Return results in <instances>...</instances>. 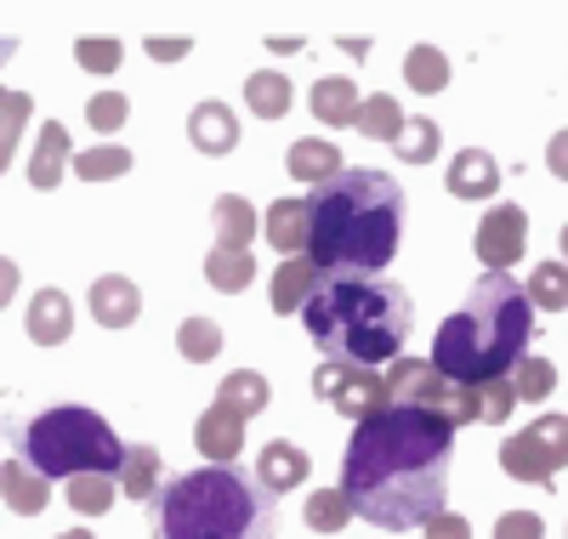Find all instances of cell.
<instances>
[{"label":"cell","instance_id":"cell-23","mask_svg":"<svg viewBox=\"0 0 568 539\" xmlns=\"http://www.w3.org/2000/svg\"><path fill=\"white\" fill-rule=\"evenodd\" d=\"M313 120L318 125H353L358 120V80H347V74H324V80H313Z\"/></svg>","mask_w":568,"mask_h":539},{"label":"cell","instance_id":"cell-10","mask_svg":"<svg viewBox=\"0 0 568 539\" xmlns=\"http://www.w3.org/2000/svg\"><path fill=\"white\" fill-rule=\"evenodd\" d=\"M387 398L404 404V409H455V386L420 358H393L387 364Z\"/></svg>","mask_w":568,"mask_h":539},{"label":"cell","instance_id":"cell-40","mask_svg":"<svg viewBox=\"0 0 568 539\" xmlns=\"http://www.w3.org/2000/svg\"><path fill=\"white\" fill-rule=\"evenodd\" d=\"M29 120H34V96L23 91V96H18V109H12L7 120H0V171L12 165V154H18V136H23V125H29Z\"/></svg>","mask_w":568,"mask_h":539},{"label":"cell","instance_id":"cell-12","mask_svg":"<svg viewBox=\"0 0 568 539\" xmlns=\"http://www.w3.org/2000/svg\"><path fill=\"white\" fill-rule=\"evenodd\" d=\"M517 404L511 375L506 380H484V386H455V426H500Z\"/></svg>","mask_w":568,"mask_h":539},{"label":"cell","instance_id":"cell-46","mask_svg":"<svg viewBox=\"0 0 568 539\" xmlns=\"http://www.w3.org/2000/svg\"><path fill=\"white\" fill-rule=\"evenodd\" d=\"M18 96H23V91H12V85H0V120H7V114L18 109Z\"/></svg>","mask_w":568,"mask_h":539},{"label":"cell","instance_id":"cell-18","mask_svg":"<svg viewBox=\"0 0 568 539\" xmlns=\"http://www.w3.org/2000/svg\"><path fill=\"white\" fill-rule=\"evenodd\" d=\"M307 471H313V460H307V449H302V444H291V437H273V444L262 449V460H256V482L267 488V495L302 488V482H307Z\"/></svg>","mask_w":568,"mask_h":539},{"label":"cell","instance_id":"cell-28","mask_svg":"<svg viewBox=\"0 0 568 539\" xmlns=\"http://www.w3.org/2000/svg\"><path fill=\"white\" fill-rule=\"evenodd\" d=\"M245 109L256 120H284V114H291V80L273 74V69H256L245 80Z\"/></svg>","mask_w":568,"mask_h":539},{"label":"cell","instance_id":"cell-8","mask_svg":"<svg viewBox=\"0 0 568 539\" xmlns=\"http://www.w3.org/2000/svg\"><path fill=\"white\" fill-rule=\"evenodd\" d=\"M500 466L517 482H551L568 466V415H540L535 426H524L511 444H500Z\"/></svg>","mask_w":568,"mask_h":539},{"label":"cell","instance_id":"cell-41","mask_svg":"<svg viewBox=\"0 0 568 539\" xmlns=\"http://www.w3.org/2000/svg\"><path fill=\"white\" fill-rule=\"evenodd\" d=\"M495 539H546V522L535 511H506L495 522Z\"/></svg>","mask_w":568,"mask_h":539},{"label":"cell","instance_id":"cell-9","mask_svg":"<svg viewBox=\"0 0 568 539\" xmlns=\"http://www.w3.org/2000/svg\"><path fill=\"white\" fill-rule=\"evenodd\" d=\"M471 251H478V262L489 273H511V262H524V251H529V211L524 205H489Z\"/></svg>","mask_w":568,"mask_h":539},{"label":"cell","instance_id":"cell-47","mask_svg":"<svg viewBox=\"0 0 568 539\" xmlns=\"http://www.w3.org/2000/svg\"><path fill=\"white\" fill-rule=\"evenodd\" d=\"M52 539H98V533H85V528H69V533H52Z\"/></svg>","mask_w":568,"mask_h":539},{"label":"cell","instance_id":"cell-26","mask_svg":"<svg viewBox=\"0 0 568 539\" xmlns=\"http://www.w3.org/2000/svg\"><path fill=\"white\" fill-rule=\"evenodd\" d=\"M216 404H227L240 420H251V415H262V409L273 404V386H267L262 369H233V375H222V386H216Z\"/></svg>","mask_w":568,"mask_h":539},{"label":"cell","instance_id":"cell-7","mask_svg":"<svg viewBox=\"0 0 568 539\" xmlns=\"http://www.w3.org/2000/svg\"><path fill=\"white\" fill-rule=\"evenodd\" d=\"M313 398L318 404H329L336 415H347L353 426H364V420H375L393 398H387V375L382 369H358V364H318L313 369Z\"/></svg>","mask_w":568,"mask_h":539},{"label":"cell","instance_id":"cell-33","mask_svg":"<svg viewBox=\"0 0 568 539\" xmlns=\"http://www.w3.org/2000/svg\"><path fill=\"white\" fill-rule=\"evenodd\" d=\"M302 517H307V528H313V533H342V528L353 522V500L342 495V488H313Z\"/></svg>","mask_w":568,"mask_h":539},{"label":"cell","instance_id":"cell-44","mask_svg":"<svg viewBox=\"0 0 568 539\" xmlns=\"http://www.w3.org/2000/svg\"><path fill=\"white\" fill-rule=\"evenodd\" d=\"M546 165H551V176L568 182V131H557V136L546 142Z\"/></svg>","mask_w":568,"mask_h":539},{"label":"cell","instance_id":"cell-49","mask_svg":"<svg viewBox=\"0 0 568 539\" xmlns=\"http://www.w3.org/2000/svg\"><path fill=\"white\" fill-rule=\"evenodd\" d=\"M557 244H562V262H568V222H562V233H557Z\"/></svg>","mask_w":568,"mask_h":539},{"label":"cell","instance_id":"cell-21","mask_svg":"<svg viewBox=\"0 0 568 539\" xmlns=\"http://www.w3.org/2000/svg\"><path fill=\"white\" fill-rule=\"evenodd\" d=\"M74 335V302L63 296V289H40V296L29 302V340L34 347H58V340Z\"/></svg>","mask_w":568,"mask_h":539},{"label":"cell","instance_id":"cell-24","mask_svg":"<svg viewBox=\"0 0 568 539\" xmlns=\"http://www.w3.org/2000/svg\"><path fill=\"white\" fill-rule=\"evenodd\" d=\"M211 222H216L222 251H251V238L262 233V216L251 211V200H240V193H222V200L211 205Z\"/></svg>","mask_w":568,"mask_h":539},{"label":"cell","instance_id":"cell-3","mask_svg":"<svg viewBox=\"0 0 568 539\" xmlns=\"http://www.w3.org/2000/svg\"><path fill=\"white\" fill-rule=\"evenodd\" d=\"M529 340H535V307L524 284L511 273H484L466 289V302L438 324L426 364L449 386H484V380H506L524 364Z\"/></svg>","mask_w":568,"mask_h":539},{"label":"cell","instance_id":"cell-25","mask_svg":"<svg viewBox=\"0 0 568 539\" xmlns=\"http://www.w3.org/2000/svg\"><path fill=\"white\" fill-rule=\"evenodd\" d=\"M114 482H120V495H125V500H142V506H149V500L160 495V455H154L149 444H125Z\"/></svg>","mask_w":568,"mask_h":539},{"label":"cell","instance_id":"cell-15","mask_svg":"<svg viewBox=\"0 0 568 539\" xmlns=\"http://www.w3.org/2000/svg\"><path fill=\"white\" fill-rule=\"evenodd\" d=\"M324 284V273H318V262H307V256H284L278 267H273V284H267V302H273V313L284 318V313H302L307 302H313V289Z\"/></svg>","mask_w":568,"mask_h":539},{"label":"cell","instance_id":"cell-38","mask_svg":"<svg viewBox=\"0 0 568 539\" xmlns=\"http://www.w3.org/2000/svg\"><path fill=\"white\" fill-rule=\"evenodd\" d=\"M120 58H125V45H120L114 34H85V40H74V63H80L85 74H114Z\"/></svg>","mask_w":568,"mask_h":539},{"label":"cell","instance_id":"cell-5","mask_svg":"<svg viewBox=\"0 0 568 539\" xmlns=\"http://www.w3.org/2000/svg\"><path fill=\"white\" fill-rule=\"evenodd\" d=\"M160 539H273V495L245 466H205L182 471L154 495Z\"/></svg>","mask_w":568,"mask_h":539},{"label":"cell","instance_id":"cell-31","mask_svg":"<svg viewBox=\"0 0 568 539\" xmlns=\"http://www.w3.org/2000/svg\"><path fill=\"white\" fill-rule=\"evenodd\" d=\"M438 149H444V125L438 120H404V131H398V142H393V154L404 160V165H433L438 160Z\"/></svg>","mask_w":568,"mask_h":539},{"label":"cell","instance_id":"cell-45","mask_svg":"<svg viewBox=\"0 0 568 539\" xmlns=\"http://www.w3.org/2000/svg\"><path fill=\"white\" fill-rule=\"evenodd\" d=\"M12 296H18V262L0 256V307H12Z\"/></svg>","mask_w":568,"mask_h":539},{"label":"cell","instance_id":"cell-22","mask_svg":"<svg viewBox=\"0 0 568 539\" xmlns=\"http://www.w3.org/2000/svg\"><path fill=\"white\" fill-rule=\"evenodd\" d=\"M307 200H278V205H267V216H262V233H267V244L278 256H307Z\"/></svg>","mask_w":568,"mask_h":539},{"label":"cell","instance_id":"cell-30","mask_svg":"<svg viewBox=\"0 0 568 539\" xmlns=\"http://www.w3.org/2000/svg\"><path fill=\"white\" fill-rule=\"evenodd\" d=\"M353 131H364V136H375V142H398V131H404V109H398V96H387V91H375V96H364L358 103V120H353Z\"/></svg>","mask_w":568,"mask_h":539},{"label":"cell","instance_id":"cell-20","mask_svg":"<svg viewBox=\"0 0 568 539\" xmlns=\"http://www.w3.org/2000/svg\"><path fill=\"white\" fill-rule=\"evenodd\" d=\"M63 165H74V149H69V125L63 120H45L40 125V142H34V160H29V182L40 193H52Z\"/></svg>","mask_w":568,"mask_h":539},{"label":"cell","instance_id":"cell-14","mask_svg":"<svg viewBox=\"0 0 568 539\" xmlns=\"http://www.w3.org/2000/svg\"><path fill=\"white\" fill-rule=\"evenodd\" d=\"M444 187L455 193V200H495L500 193V165L489 149H460L444 171Z\"/></svg>","mask_w":568,"mask_h":539},{"label":"cell","instance_id":"cell-6","mask_svg":"<svg viewBox=\"0 0 568 539\" xmlns=\"http://www.w3.org/2000/svg\"><path fill=\"white\" fill-rule=\"evenodd\" d=\"M12 455L34 466L45 482H58V477L69 482V477H114L125 444L103 415H91L80 404H58L12 431Z\"/></svg>","mask_w":568,"mask_h":539},{"label":"cell","instance_id":"cell-19","mask_svg":"<svg viewBox=\"0 0 568 539\" xmlns=\"http://www.w3.org/2000/svg\"><path fill=\"white\" fill-rule=\"evenodd\" d=\"M284 171L307 187H324L329 176H342V149L329 136H296L291 154H284Z\"/></svg>","mask_w":568,"mask_h":539},{"label":"cell","instance_id":"cell-13","mask_svg":"<svg viewBox=\"0 0 568 539\" xmlns=\"http://www.w3.org/2000/svg\"><path fill=\"white\" fill-rule=\"evenodd\" d=\"M194 444L211 466H240V449H245V420L233 415L227 404H211L194 426Z\"/></svg>","mask_w":568,"mask_h":539},{"label":"cell","instance_id":"cell-1","mask_svg":"<svg viewBox=\"0 0 568 539\" xmlns=\"http://www.w3.org/2000/svg\"><path fill=\"white\" fill-rule=\"evenodd\" d=\"M449 460L455 415L387 404L375 420L353 426L342 495L353 500V517L375 522L382 533L426 528L449 500Z\"/></svg>","mask_w":568,"mask_h":539},{"label":"cell","instance_id":"cell-4","mask_svg":"<svg viewBox=\"0 0 568 539\" xmlns=\"http://www.w3.org/2000/svg\"><path fill=\"white\" fill-rule=\"evenodd\" d=\"M313 347L329 364H358V369H382L404 353L415 307L409 289L387 278H324L313 289V302L302 307Z\"/></svg>","mask_w":568,"mask_h":539},{"label":"cell","instance_id":"cell-17","mask_svg":"<svg viewBox=\"0 0 568 539\" xmlns=\"http://www.w3.org/2000/svg\"><path fill=\"white\" fill-rule=\"evenodd\" d=\"M0 506L18 511V517H40L45 506H52V482L12 455L7 466H0Z\"/></svg>","mask_w":568,"mask_h":539},{"label":"cell","instance_id":"cell-11","mask_svg":"<svg viewBox=\"0 0 568 539\" xmlns=\"http://www.w3.org/2000/svg\"><path fill=\"white\" fill-rule=\"evenodd\" d=\"M187 142L211 160L233 154L240 149V114H233L227 103H216V96H205V103H194V114H187Z\"/></svg>","mask_w":568,"mask_h":539},{"label":"cell","instance_id":"cell-32","mask_svg":"<svg viewBox=\"0 0 568 539\" xmlns=\"http://www.w3.org/2000/svg\"><path fill=\"white\" fill-rule=\"evenodd\" d=\"M404 80H409V91L433 96V91H444V85H449V58L438 52V45H409V58H404Z\"/></svg>","mask_w":568,"mask_h":539},{"label":"cell","instance_id":"cell-37","mask_svg":"<svg viewBox=\"0 0 568 539\" xmlns=\"http://www.w3.org/2000/svg\"><path fill=\"white\" fill-rule=\"evenodd\" d=\"M551 386H557V364L551 358H524L511 369V391H517V404H540V398H551Z\"/></svg>","mask_w":568,"mask_h":539},{"label":"cell","instance_id":"cell-42","mask_svg":"<svg viewBox=\"0 0 568 539\" xmlns=\"http://www.w3.org/2000/svg\"><path fill=\"white\" fill-rule=\"evenodd\" d=\"M420 539H471V522H466V517H455V511H438L433 522L420 528Z\"/></svg>","mask_w":568,"mask_h":539},{"label":"cell","instance_id":"cell-39","mask_svg":"<svg viewBox=\"0 0 568 539\" xmlns=\"http://www.w3.org/2000/svg\"><path fill=\"white\" fill-rule=\"evenodd\" d=\"M125 114H131V103H125V91H98L85 103V120L98 125V136H114L120 125H125Z\"/></svg>","mask_w":568,"mask_h":539},{"label":"cell","instance_id":"cell-43","mask_svg":"<svg viewBox=\"0 0 568 539\" xmlns=\"http://www.w3.org/2000/svg\"><path fill=\"white\" fill-rule=\"evenodd\" d=\"M187 52H194V40H187V34H176V40H149V58H154V63H182Z\"/></svg>","mask_w":568,"mask_h":539},{"label":"cell","instance_id":"cell-16","mask_svg":"<svg viewBox=\"0 0 568 539\" xmlns=\"http://www.w3.org/2000/svg\"><path fill=\"white\" fill-rule=\"evenodd\" d=\"M136 313H142V289L125 273H103L98 284H91V318H98L103 329H131Z\"/></svg>","mask_w":568,"mask_h":539},{"label":"cell","instance_id":"cell-29","mask_svg":"<svg viewBox=\"0 0 568 539\" xmlns=\"http://www.w3.org/2000/svg\"><path fill=\"white\" fill-rule=\"evenodd\" d=\"M524 296H529L535 313H568V262H557V256L540 262L524 284Z\"/></svg>","mask_w":568,"mask_h":539},{"label":"cell","instance_id":"cell-2","mask_svg":"<svg viewBox=\"0 0 568 539\" xmlns=\"http://www.w3.org/2000/svg\"><path fill=\"white\" fill-rule=\"evenodd\" d=\"M307 262L324 278H382L404 238V187L387 171L342 165L307 200Z\"/></svg>","mask_w":568,"mask_h":539},{"label":"cell","instance_id":"cell-48","mask_svg":"<svg viewBox=\"0 0 568 539\" xmlns=\"http://www.w3.org/2000/svg\"><path fill=\"white\" fill-rule=\"evenodd\" d=\"M12 52H18V40H0V63H7Z\"/></svg>","mask_w":568,"mask_h":539},{"label":"cell","instance_id":"cell-27","mask_svg":"<svg viewBox=\"0 0 568 539\" xmlns=\"http://www.w3.org/2000/svg\"><path fill=\"white\" fill-rule=\"evenodd\" d=\"M205 284L211 289H222V296H240V289H251L256 284V262H251V251H216L205 256Z\"/></svg>","mask_w":568,"mask_h":539},{"label":"cell","instance_id":"cell-36","mask_svg":"<svg viewBox=\"0 0 568 539\" xmlns=\"http://www.w3.org/2000/svg\"><path fill=\"white\" fill-rule=\"evenodd\" d=\"M136 160H131V149H120V142H103V149H85V154H74V176H85V182H114V176H125Z\"/></svg>","mask_w":568,"mask_h":539},{"label":"cell","instance_id":"cell-35","mask_svg":"<svg viewBox=\"0 0 568 539\" xmlns=\"http://www.w3.org/2000/svg\"><path fill=\"white\" fill-rule=\"evenodd\" d=\"M63 500H69L80 517H103V511L120 500V482H114V477H69Z\"/></svg>","mask_w":568,"mask_h":539},{"label":"cell","instance_id":"cell-34","mask_svg":"<svg viewBox=\"0 0 568 539\" xmlns=\"http://www.w3.org/2000/svg\"><path fill=\"white\" fill-rule=\"evenodd\" d=\"M176 353L187 364H211L222 353V324L216 318H182L176 324Z\"/></svg>","mask_w":568,"mask_h":539}]
</instances>
